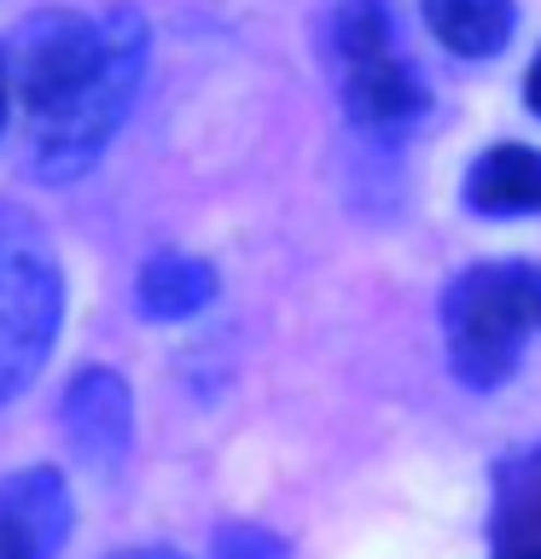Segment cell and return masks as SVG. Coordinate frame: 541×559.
<instances>
[{"instance_id":"7","label":"cell","mask_w":541,"mask_h":559,"mask_svg":"<svg viewBox=\"0 0 541 559\" xmlns=\"http://www.w3.org/2000/svg\"><path fill=\"white\" fill-rule=\"evenodd\" d=\"M466 204L483 216H536L541 210V152L536 146H489L466 169Z\"/></svg>"},{"instance_id":"14","label":"cell","mask_w":541,"mask_h":559,"mask_svg":"<svg viewBox=\"0 0 541 559\" xmlns=\"http://www.w3.org/2000/svg\"><path fill=\"white\" fill-rule=\"evenodd\" d=\"M117 559H187V554H175V548H134V554H117Z\"/></svg>"},{"instance_id":"8","label":"cell","mask_w":541,"mask_h":559,"mask_svg":"<svg viewBox=\"0 0 541 559\" xmlns=\"http://www.w3.org/2000/svg\"><path fill=\"white\" fill-rule=\"evenodd\" d=\"M209 297H216V269L199 257H181V251L152 257L134 280V304H140V314H152V321H187V314H199L209 304Z\"/></svg>"},{"instance_id":"11","label":"cell","mask_w":541,"mask_h":559,"mask_svg":"<svg viewBox=\"0 0 541 559\" xmlns=\"http://www.w3.org/2000/svg\"><path fill=\"white\" fill-rule=\"evenodd\" d=\"M216 559H291V548L262 524H221L216 531Z\"/></svg>"},{"instance_id":"6","label":"cell","mask_w":541,"mask_h":559,"mask_svg":"<svg viewBox=\"0 0 541 559\" xmlns=\"http://www.w3.org/2000/svg\"><path fill=\"white\" fill-rule=\"evenodd\" d=\"M59 414H64L70 449L99 472H111L134 443V396H129V384H122V373H111V367H82V373L64 384Z\"/></svg>"},{"instance_id":"12","label":"cell","mask_w":541,"mask_h":559,"mask_svg":"<svg viewBox=\"0 0 541 559\" xmlns=\"http://www.w3.org/2000/svg\"><path fill=\"white\" fill-rule=\"evenodd\" d=\"M7 111H12V64H7V47H0V129H7Z\"/></svg>"},{"instance_id":"4","label":"cell","mask_w":541,"mask_h":559,"mask_svg":"<svg viewBox=\"0 0 541 559\" xmlns=\"http://www.w3.org/2000/svg\"><path fill=\"white\" fill-rule=\"evenodd\" d=\"M332 52L344 76V111L361 129H401L408 117H419L425 87L401 59L384 0H344L332 17Z\"/></svg>"},{"instance_id":"3","label":"cell","mask_w":541,"mask_h":559,"mask_svg":"<svg viewBox=\"0 0 541 559\" xmlns=\"http://www.w3.org/2000/svg\"><path fill=\"white\" fill-rule=\"evenodd\" d=\"M64 321V274L41 222L0 204V402H12L47 367Z\"/></svg>"},{"instance_id":"10","label":"cell","mask_w":541,"mask_h":559,"mask_svg":"<svg viewBox=\"0 0 541 559\" xmlns=\"http://www.w3.org/2000/svg\"><path fill=\"white\" fill-rule=\"evenodd\" d=\"M495 559H541V443L501 478Z\"/></svg>"},{"instance_id":"1","label":"cell","mask_w":541,"mask_h":559,"mask_svg":"<svg viewBox=\"0 0 541 559\" xmlns=\"http://www.w3.org/2000/svg\"><path fill=\"white\" fill-rule=\"evenodd\" d=\"M146 52L152 29L134 7H47L12 29V105L24 111L29 169L41 181H82L105 157L134 111Z\"/></svg>"},{"instance_id":"9","label":"cell","mask_w":541,"mask_h":559,"mask_svg":"<svg viewBox=\"0 0 541 559\" xmlns=\"http://www.w3.org/2000/svg\"><path fill=\"white\" fill-rule=\"evenodd\" d=\"M425 24L460 59H495L513 41V0H425Z\"/></svg>"},{"instance_id":"5","label":"cell","mask_w":541,"mask_h":559,"mask_svg":"<svg viewBox=\"0 0 541 559\" xmlns=\"http://www.w3.org/2000/svg\"><path fill=\"white\" fill-rule=\"evenodd\" d=\"M70 542V484L52 466L0 478V559H59Z\"/></svg>"},{"instance_id":"2","label":"cell","mask_w":541,"mask_h":559,"mask_svg":"<svg viewBox=\"0 0 541 559\" xmlns=\"http://www.w3.org/2000/svg\"><path fill=\"white\" fill-rule=\"evenodd\" d=\"M448 361L460 384L495 391L518 367L524 338L541 332V262H483L466 269L443 297Z\"/></svg>"},{"instance_id":"13","label":"cell","mask_w":541,"mask_h":559,"mask_svg":"<svg viewBox=\"0 0 541 559\" xmlns=\"http://www.w3.org/2000/svg\"><path fill=\"white\" fill-rule=\"evenodd\" d=\"M524 99H530V111L541 117V52H536V64H530V76H524Z\"/></svg>"}]
</instances>
